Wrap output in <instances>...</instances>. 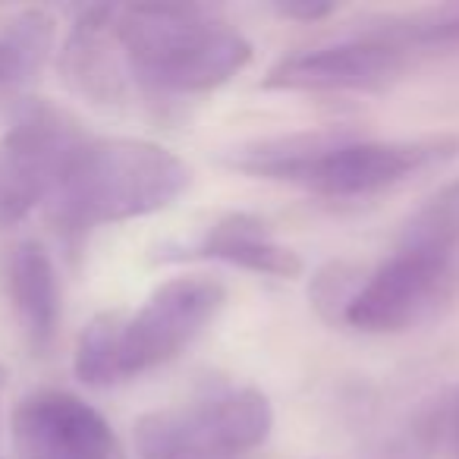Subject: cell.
Segmentation results:
<instances>
[{
    "mask_svg": "<svg viewBox=\"0 0 459 459\" xmlns=\"http://www.w3.org/2000/svg\"><path fill=\"white\" fill-rule=\"evenodd\" d=\"M459 154V135L421 139H362L352 135L318 160L302 189L325 198H365L409 183L412 177L450 164Z\"/></svg>",
    "mask_w": 459,
    "mask_h": 459,
    "instance_id": "obj_6",
    "label": "cell"
},
{
    "mask_svg": "<svg viewBox=\"0 0 459 459\" xmlns=\"http://www.w3.org/2000/svg\"><path fill=\"white\" fill-rule=\"evenodd\" d=\"M274 13L281 20H293L302 26H315V22H325L337 13V4H327V0H283L274 4Z\"/></svg>",
    "mask_w": 459,
    "mask_h": 459,
    "instance_id": "obj_20",
    "label": "cell"
},
{
    "mask_svg": "<svg viewBox=\"0 0 459 459\" xmlns=\"http://www.w3.org/2000/svg\"><path fill=\"white\" fill-rule=\"evenodd\" d=\"M4 387H7V368L0 365V394H4Z\"/></svg>",
    "mask_w": 459,
    "mask_h": 459,
    "instance_id": "obj_22",
    "label": "cell"
},
{
    "mask_svg": "<svg viewBox=\"0 0 459 459\" xmlns=\"http://www.w3.org/2000/svg\"><path fill=\"white\" fill-rule=\"evenodd\" d=\"M359 135L350 126H325V129H302L290 135H268V139L243 142L223 154V164L230 170H239L255 179H274V183L302 186L312 167L325 154L340 148Z\"/></svg>",
    "mask_w": 459,
    "mask_h": 459,
    "instance_id": "obj_12",
    "label": "cell"
},
{
    "mask_svg": "<svg viewBox=\"0 0 459 459\" xmlns=\"http://www.w3.org/2000/svg\"><path fill=\"white\" fill-rule=\"evenodd\" d=\"M54 48V20L45 10H22L0 29V117L20 114Z\"/></svg>",
    "mask_w": 459,
    "mask_h": 459,
    "instance_id": "obj_13",
    "label": "cell"
},
{
    "mask_svg": "<svg viewBox=\"0 0 459 459\" xmlns=\"http://www.w3.org/2000/svg\"><path fill=\"white\" fill-rule=\"evenodd\" d=\"M60 76L70 91L91 104L110 108L123 101L126 66L117 45V7L98 4L76 16L60 51Z\"/></svg>",
    "mask_w": 459,
    "mask_h": 459,
    "instance_id": "obj_9",
    "label": "cell"
},
{
    "mask_svg": "<svg viewBox=\"0 0 459 459\" xmlns=\"http://www.w3.org/2000/svg\"><path fill=\"white\" fill-rule=\"evenodd\" d=\"M123 312H101L82 327L76 340V359L73 368L76 377L89 387H114L126 381L120 356Z\"/></svg>",
    "mask_w": 459,
    "mask_h": 459,
    "instance_id": "obj_17",
    "label": "cell"
},
{
    "mask_svg": "<svg viewBox=\"0 0 459 459\" xmlns=\"http://www.w3.org/2000/svg\"><path fill=\"white\" fill-rule=\"evenodd\" d=\"M350 35L377 41L394 51L406 54H453L459 51V4H437V7L406 10V13L371 16Z\"/></svg>",
    "mask_w": 459,
    "mask_h": 459,
    "instance_id": "obj_16",
    "label": "cell"
},
{
    "mask_svg": "<svg viewBox=\"0 0 459 459\" xmlns=\"http://www.w3.org/2000/svg\"><path fill=\"white\" fill-rule=\"evenodd\" d=\"M227 287L214 277H173L160 283L139 312L123 315V375L135 377L183 356L221 315Z\"/></svg>",
    "mask_w": 459,
    "mask_h": 459,
    "instance_id": "obj_5",
    "label": "cell"
},
{
    "mask_svg": "<svg viewBox=\"0 0 459 459\" xmlns=\"http://www.w3.org/2000/svg\"><path fill=\"white\" fill-rule=\"evenodd\" d=\"M362 287V271L352 268L346 262H331L312 277L308 287V299H312L315 312L327 321V325H343L346 306Z\"/></svg>",
    "mask_w": 459,
    "mask_h": 459,
    "instance_id": "obj_19",
    "label": "cell"
},
{
    "mask_svg": "<svg viewBox=\"0 0 459 459\" xmlns=\"http://www.w3.org/2000/svg\"><path fill=\"white\" fill-rule=\"evenodd\" d=\"M133 444L139 459H237L214 437L192 403L139 415L133 425Z\"/></svg>",
    "mask_w": 459,
    "mask_h": 459,
    "instance_id": "obj_15",
    "label": "cell"
},
{
    "mask_svg": "<svg viewBox=\"0 0 459 459\" xmlns=\"http://www.w3.org/2000/svg\"><path fill=\"white\" fill-rule=\"evenodd\" d=\"M10 428L20 459H126L110 421L66 390L29 394L16 403Z\"/></svg>",
    "mask_w": 459,
    "mask_h": 459,
    "instance_id": "obj_7",
    "label": "cell"
},
{
    "mask_svg": "<svg viewBox=\"0 0 459 459\" xmlns=\"http://www.w3.org/2000/svg\"><path fill=\"white\" fill-rule=\"evenodd\" d=\"M396 243L437 252V255L459 262V179L434 192V195L403 223Z\"/></svg>",
    "mask_w": 459,
    "mask_h": 459,
    "instance_id": "obj_18",
    "label": "cell"
},
{
    "mask_svg": "<svg viewBox=\"0 0 459 459\" xmlns=\"http://www.w3.org/2000/svg\"><path fill=\"white\" fill-rule=\"evenodd\" d=\"M189 179V164L158 142L89 135L54 189L51 217L64 233L79 237L170 208Z\"/></svg>",
    "mask_w": 459,
    "mask_h": 459,
    "instance_id": "obj_2",
    "label": "cell"
},
{
    "mask_svg": "<svg viewBox=\"0 0 459 459\" xmlns=\"http://www.w3.org/2000/svg\"><path fill=\"white\" fill-rule=\"evenodd\" d=\"M7 296L22 325L29 346L48 352L60 325V281L48 249L41 243H20L7 255Z\"/></svg>",
    "mask_w": 459,
    "mask_h": 459,
    "instance_id": "obj_11",
    "label": "cell"
},
{
    "mask_svg": "<svg viewBox=\"0 0 459 459\" xmlns=\"http://www.w3.org/2000/svg\"><path fill=\"white\" fill-rule=\"evenodd\" d=\"M459 293V262L394 246L346 306L343 325L362 333H403L434 321Z\"/></svg>",
    "mask_w": 459,
    "mask_h": 459,
    "instance_id": "obj_4",
    "label": "cell"
},
{
    "mask_svg": "<svg viewBox=\"0 0 459 459\" xmlns=\"http://www.w3.org/2000/svg\"><path fill=\"white\" fill-rule=\"evenodd\" d=\"M89 139L79 120L54 101H26L0 135V227H16L51 202L73 154Z\"/></svg>",
    "mask_w": 459,
    "mask_h": 459,
    "instance_id": "obj_3",
    "label": "cell"
},
{
    "mask_svg": "<svg viewBox=\"0 0 459 459\" xmlns=\"http://www.w3.org/2000/svg\"><path fill=\"white\" fill-rule=\"evenodd\" d=\"M412 60L377 41L346 35L327 48H308L277 60L262 79L264 91H384Z\"/></svg>",
    "mask_w": 459,
    "mask_h": 459,
    "instance_id": "obj_8",
    "label": "cell"
},
{
    "mask_svg": "<svg viewBox=\"0 0 459 459\" xmlns=\"http://www.w3.org/2000/svg\"><path fill=\"white\" fill-rule=\"evenodd\" d=\"M126 76L158 95H198L252 64V41L208 4L148 0L117 7Z\"/></svg>",
    "mask_w": 459,
    "mask_h": 459,
    "instance_id": "obj_1",
    "label": "cell"
},
{
    "mask_svg": "<svg viewBox=\"0 0 459 459\" xmlns=\"http://www.w3.org/2000/svg\"><path fill=\"white\" fill-rule=\"evenodd\" d=\"M440 428H444V434L453 444V450L459 453V400H453L450 406L440 412Z\"/></svg>",
    "mask_w": 459,
    "mask_h": 459,
    "instance_id": "obj_21",
    "label": "cell"
},
{
    "mask_svg": "<svg viewBox=\"0 0 459 459\" xmlns=\"http://www.w3.org/2000/svg\"><path fill=\"white\" fill-rule=\"evenodd\" d=\"M177 258H202V262H221L230 268H243L252 274L264 277H281V281H293L302 274V258L274 233L268 223L255 214H227L214 221L202 237L183 246Z\"/></svg>",
    "mask_w": 459,
    "mask_h": 459,
    "instance_id": "obj_10",
    "label": "cell"
},
{
    "mask_svg": "<svg viewBox=\"0 0 459 459\" xmlns=\"http://www.w3.org/2000/svg\"><path fill=\"white\" fill-rule=\"evenodd\" d=\"M214 437L233 456H246L262 446L274 431V409L271 400L255 387H233V384H208L192 400Z\"/></svg>",
    "mask_w": 459,
    "mask_h": 459,
    "instance_id": "obj_14",
    "label": "cell"
}]
</instances>
